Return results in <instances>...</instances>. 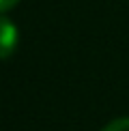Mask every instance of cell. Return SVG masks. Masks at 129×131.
I'll return each mask as SVG.
<instances>
[{
  "label": "cell",
  "mask_w": 129,
  "mask_h": 131,
  "mask_svg": "<svg viewBox=\"0 0 129 131\" xmlns=\"http://www.w3.org/2000/svg\"><path fill=\"white\" fill-rule=\"evenodd\" d=\"M101 131H129V118H116V121L107 123Z\"/></svg>",
  "instance_id": "2"
},
{
  "label": "cell",
  "mask_w": 129,
  "mask_h": 131,
  "mask_svg": "<svg viewBox=\"0 0 129 131\" xmlns=\"http://www.w3.org/2000/svg\"><path fill=\"white\" fill-rule=\"evenodd\" d=\"M17 2H19V0H0V13H4V11L13 9Z\"/></svg>",
  "instance_id": "3"
},
{
  "label": "cell",
  "mask_w": 129,
  "mask_h": 131,
  "mask_svg": "<svg viewBox=\"0 0 129 131\" xmlns=\"http://www.w3.org/2000/svg\"><path fill=\"white\" fill-rule=\"evenodd\" d=\"M17 28L9 17L0 15V60H7L13 56L15 47H17Z\"/></svg>",
  "instance_id": "1"
}]
</instances>
